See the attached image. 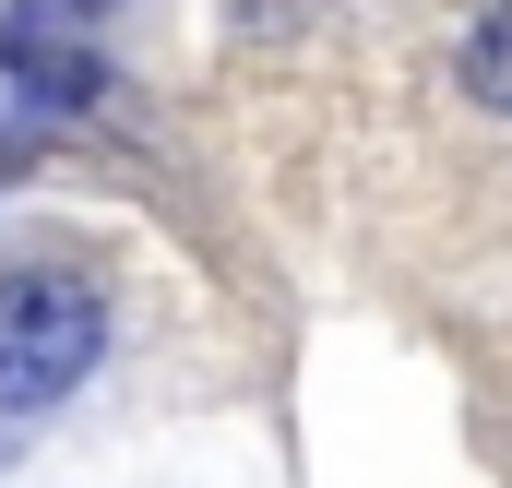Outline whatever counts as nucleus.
I'll return each instance as SVG.
<instances>
[{"label": "nucleus", "mask_w": 512, "mask_h": 488, "mask_svg": "<svg viewBox=\"0 0 512 488\" xmlns=\"http://www.w3.org/2000/svg\"><path fill=\"white\" fill-rule=\"evenodd\" d=\"M24 12H108V0H24Z\"/></svg>", "instance_id": "nucleus-3"}, {"label": "nucleus", "mask_w": 512, "mask_h": 488, "mask_svg": "<svg viewBox=\"0 0 512 488\" xmlns=\"http://www.w3.org/2000/svg\"><path fill=\"white\" fill-rule=\"evenodd\" d=\"M96 346H108L96 286H72V274H0V417L60 405L96 369Z\"/></svg>", "instance_id": "nucleus-1"}, {"label": "nucleus", "mask_w": 512, "mask_h": 488, "mask_svg": "<svg viewBox=\"0 0 512 488\" xmlns=\"http://www.w3.org/2000/svg\"><path fill=\"white\" fill-rule=\"evenodd\" d=\"M465 84H477V108H501V120H512V0L465 36Z\"/></svg>", "instance_id": "nucleus-2"}]
</instances>
